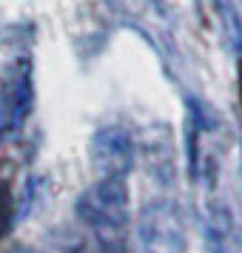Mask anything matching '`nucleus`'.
Returning a JSON list of instances; mask_svg holds the SVG:
<instances>
[{"mask_svg":"<svg viewBox=\"0 0 242 253\" xmlns=\"http://www.w3.org/2000/svg\"><path fill=\"white\" fill-rule=\"evenodd\" d=\"M128 205L126 179H97L77 196V219L97 233L117 236L128 225Z\"/></svg>","mask_w":242,"mask_h":253,"instance_id":"obj_1","label":"nucleus"},{"mask_svg":"<svg viewBox=\"0 0 242 253\" xmlns=\"http://www.w3.org/2000/svg\"><path fill=\"white\" fill-rule=\"evenodd\" d=\"M137 242L143 253H185V222L171 199H151L137 216Z\"/></svg>","mask_w":242,"mask_h":253,"instance_id":"obj_2","label":"nucleus"},{"mask_svg":"<svg viewBox=\"0 0 242 253\" xmlns=\"http://www.w3.org/2000/svg\"><path fill=\"white\" fill-rule=\"evenodd\" d=\"M89 157L100 179H126L134 168V137L123 126H103L94 131Z\"/></svg>","mask_w":242,"mask_h":253,"instance_id":"obj_3","label":"nucleus"},{"mask_svg":"<svg viewBox=\"0 0 242 253\" xmlns=\"http://www.w3.org/2000/svg\"><path fill=\"white\" fill-rule=\"evenodd\" d=\"M205 239L214 253H242L240 225L222 205H211L205 211Z\"/></svg>","mask_w":242,"mask_h":253,"instance_id":"obj_4","label":"nucleus"},{"mask_svg":"<svg viewBox=\"0 0 242 253\" xmlns=\"http://www.w3.org/2000/svg\"><path fill=\"white\" fill-rule=\"evenodd\" d=\"M14 222V205H12V191L0 179V236H6Z\"/></svg>","mask_w":242,"mask_h":253,"instance_id":"obj_5","label":"nucleus"},{"mask_svg":"<svg viewBox=\"0 0 242 253\" xmlns=\"http://www.w3.org/2000/svg\"><path fill=\"white\" fill-rule=\"evenodd\" d=\"M240 94H242V63H240Z\"/></svg>","mask_w":242,"mask_h":253,"instance_id":"obj_6","label":"nucleus"},{"mask_svg":"<svg viewBox=\"0 0 242 253\" xmlns=\"http://www.w3.org/2000/svg\"><path fill=\"white\" fill-rule=\"evenodd\" d=\"M20 253H32V251H20Z\"/></svg>","mask_w":242,"mask_h":253,"instance_id":"obj_7","label":"nucleus"}]
</instances>
